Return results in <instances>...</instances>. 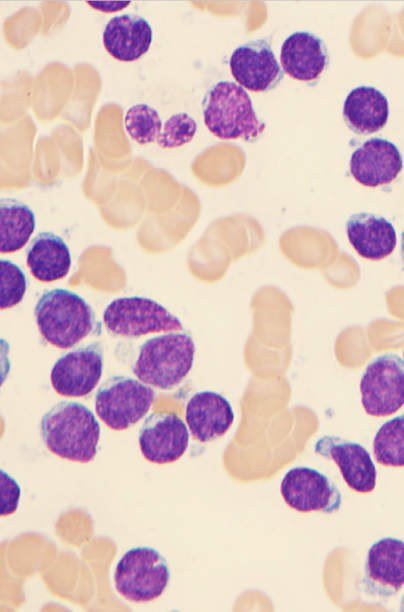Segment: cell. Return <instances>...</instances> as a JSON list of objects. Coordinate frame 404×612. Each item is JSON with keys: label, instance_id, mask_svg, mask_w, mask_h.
I'll return each instance as SVG.
<instances>
[{"label": "cell", "instance_id": "6da1fadb", "mask_svg": "<svg viewBox=\"0 0 404 612\" xmlns=\"http://www.w3.org/2000/svg\"><path fill=\"white\" fill-rule=\"evenodd\" d=\"M40 435L52 454L64 460L86 464L96 456L100 425L85 405L61 401L41 418Z\"/></svg>", "mask_w": 404, "mask_h": 612}, {"label": "cell", "instance_id": "7a4b0ae2", "mask_svg": "<svg viewBox=\"0 0 404 612\" xmlns=\"http://www.w3.org/2000/svg\"><path fill=\"white\" fill-rule=\"evenodd\" d=\"M41 336L58 349L77 345L95 330H100L92 307L79 295L65 289L42 294L34 308Z\"/></svg>", "mask_w": 404, "mask_h": 612}, {"label": "cell", "instance_id": "3957f363", "mask_svg": "<svg viewBox=\"0 0 404 612\" xmlns=\"http://www.w3.org/2000/svg\"><path fill=\"white\" fill-rule=\"evenodd\" d=\"M202 113L209 132L221 140L242 138L253 142L265 129L249 95L234 82L220 81L213 85L202 100Z\"/></svg>", "mask_w": 404, "mask_h": 612}, {"label": "cell", "instance_id": "277c9868", "mask_svg": "<svg viewBox=\"0 0 404 612\" xmlns=\"http://www.w3.org/2000/svg\"><path fill=\"white\" fill-rule=\"evenodd\" d=\"M194 354L195 345L188 333L156 336L140 346L133 373L148 386L169 390L190 372Z\"/></svg>", "mask_w": 404, "mask_h": 612}, {"label": "cell", "instance_id": "5b68a950", "mask_svg": "<svg viewBox=\"0 0 404 612\" xmlns=\"http://www.w3.org/2000/svg\"><path fill=\"white\" fill-rule=\"evenodd\" d=\"M169 580L166 559L157 550L146 546L125 552L114 572L117 593L135 603H148L159 598Z\"/></svg>", "mask_w": 404, "mask_h": 612}, {"label": "cell", "instance_id": "8992f818", "mask_svg": "<svg viewBox=\"0 0 404 612\" xmlns=\"http://www.w3.org/2000/svg\"><path fill=\"white\" fill-rule=\"evenodd\" d=\"M155 391L143 382L126 376H113L99 386L95 411L114 431H123L138 423L150 410Z\"/></svg>", "mask_w": 404, "mask_h": 612}, {"label": "cell", "instance_id": "52a82bcc", "mask_svg": "<svg viewBox=\"0 0 404 612\" xmlns=\"http://www.w3.org/2000/svg\"><path fill=\"white\" fill-rule=\"evenodd\" d=\"M361 403L368 416L389 417L404 406V360L380 355L366 367L360 381Z\"/></svg>", "mask_w": 404, "mask_h": 612}, {"label": "cell", "instance_id": "ba28073f", "mask_svg": "<svg viewBox=\"0 0 404 612\" xmlns=\"http://www.w3.org/2000/svg\"><path fill=\"white\" fill-rule=\"evenodd\" d=\"M103 322L109 332L123 337L180 331V320L164 306L145 297H121L104 310Z\"/></svg>", "mask_w": 404, "mask_h": 612}, {"label": "cell", "instance_id": "9c48e42d", "mask_svg": "<svg viewBox=\"0 0 404 612\" xmlns=\"http://www.w3.org/2000/svg\"><path fill=\"white\" fill-rule=\"evenodd\" d=\"M280 493L289 508L302 514H330L338 511L342 502L339 489L327 476L305 466L294 467L284 475Z\"/></svg>", "mask_w": 404, "mask_h": 612}, {"label": "cell", "instance_id": "30bf717a", "mask_svg": "<svg viewBox=\"0 0 404 612\" xmlns=\"http://www.w3.org/2000/svg\"><path fill=\"white\" fill-rule=\"evenodd\" d=\"M103 346L96 341L61 356L53 365L50 381L63 397H84L99 383L103 370Z\"/></svg>", "mask_w": 404, "mask_h": 612}, {"label": "cell", "instance_id": "8fae6325", "mask_svg": "<svg viewBox=\"0 0 404 612\" xmlns=\"http://www.w3.org/2000/svg\"><path fill=\"white\" fill-rule=\"evenodd\" d=\"M138 442L145 460L157 465L171 464L186 452L189 432L176 413L155 412L141 426Z\"/></svg>", "mask_w": 404, "mask_h": 612}, {"label": "cell", "instance_id": "7c38bea8", "mask_svg": "<svg viewBox=\"0 0 404 612\" xmlns=\"http://www.w3.org/2000/svg\"><path fill=\"white\" fill-rule=\"evenodd\" d=\"M404 586V541L384 537L367 553L361 589L372 597L394 596Z\"/></svg>", "mask_w": 404, "mask_h": 612}, {"label": "cell", "instance_id": "4fadbf2b", "mask_svg": "<svg viewBox=\"0 0 404 612\" xmlns=\"http://www.w3.org/2000/svg\"><path fill=\"white\" fill-rule=\"evenodd\" d=\"M229 66L237 84L255 93L275 88L283 78L271 47V37L250 41L236 48Z\"/></svg>", "mask_w": 404, "mask_h": 612}, {"label": "cell", "instance_id": "5bb4252c", "mask_svg": "<svg viewBox=\"0 0 404 612\" xmlns=\"http://www.w3.org/2000/svg\"><path fill=\"white\" fill-rule=\"evenodd\" d=\"M314 452L337 465L343 480L352 491L367 494L375 489L376 468L369 452L362 445L325 435L315 443Z\"/></svg>", "mask_w": 404, "mask_h": 612}, {"label": "cell", "instance_id": "9a60e30c", "mask_svg": "<svg viewBox=\"0 0 404 612\" xmlns=\"http://www.w3.org/2000/svg\"><path fill=\"white\" fill-rule=\"evenodd\" d=\"M403 160L398 148L382 138H371L350 158V173L360 185L376 188L390 184L400 174Z\"/></svg>", "mask_w": 404, "mask_h": 612}, {"label": "cell", "instance_id": "2e32d148", "mask_svg": "<svg viewBox=\"0 0 404 612\" xmlns=\"http://www.w3.org/2000/svg\"><path fill=\"white\" fill-rule=\"evenodd\" d=\"M185 420L192 438L207 443L226 434L234 421L229 401L212 391L195 393L187 402Z\"/></svg>", "mask_w": 404, "mask_h": 612}, {"label": "cell", "instance_id": "e0dca14e", "mask_svg": "<svg viewBox=\"0 0 404 612\" xmlns=\"http://www.w3.org/2000/svg\"><path fill=\"white\" fill-rule=\"evenodd\" d=\"M282 69L290 78L310 83L316 81L329 63L327 47L316 35L295 32L282 44Z\"/></svg>", "mask_w": 404, "mask_h": 612}, {"label": "cell", "instance_id": "ac0fdd59", "mask_svg": "<svg viewBox=\"0 0 404 612\" xmlns=\"http://www.w3.org/2000/svg\"><path fill=\"white\" fill-rule=\"evenodd\" d=\"M349 243L357 254L370 261H380L393 253L397 243L392 223L372 213L353 214L346 222Z\"/></svg>", "mask_w": 404, "mask_h": 612}, {"label": "cell", "instance_id": "d6986e66", "mask_svg": "<svg viewBox=\"0 0 404 612\" xmlns=\"http://www.w3.org/2000/svg\"><path fill=\"white\" fill-rule=\"evenodd\" d=\"M103 46L114 59L133 62L146 54L152 42V29L142 16L123 14L108 21Z\"/></svg>", "mask_w": 404, "mask_h": 612}, {"label": "cell", "instance_id": "ffe728a7", "mask_svg": "<svg viewBox=\"0 0 404 612\" xmlns=\"http://www.w3.org/2000/svg\"><path fill=\"white\" fill-rule=\"evenodd\" d=\"M26 264L35 279L50 283L68 274L71 255L61 237L51 232H41L27 246Z\"/></svg>", "mask_w": 404, "mask_h": 612}, {"label": "cell", "instance_id": "44dd1931", "mask_svg": "<svg viewBox=\"0 0 404 612\" xmlns=\"http://www.w3.org/2000/svg\"><path fill=\"white\" fill-rule=\"evenodd\" d=\"M388 116V101L374 87H357L344 101L343 119L354 133L368 135L378 132L386 125Z\"/></svg>", "mask_w": 404, "mask_h": 612}, {"label": "cell", "instance_id": "7402d4cb", "mask_svg": "<svg viewBox=\"0 0 404 612\" xmlns=\"http://www.w3.org/2000/svg\"><path fill=\"white\" fill-rule=\"evenodd\" d=\"M35 229V215L24 203L13 198L0 200V252L22 249Z\"/></svg>", "mask_w": 404, "mask_h": 612}, {"label": "cell", "instance_id": "603a6c76", "mask_svg": "<svg viewBox=\"0 0 404 612\" xmlns=\"http://www.w3.org/2000/svg\"><path fill=\"white\" fill-rule=\"evenodd\" d=\"M375 461L392 468L404 467V414L386 421L373 439Z\"/></svg>", "mask_w": 404, "mask_h": 612}, {"label": "cell", "instance_id": "cb8c5ba5", "mask_svg": "<svg viewBox=\"0 0 404 612\" xmlns=\"http://www.w3.org/2000/svg\"><path fill=\"white\" fill-rule=\"evenodd\" d=\"M124 125L129 136L140 145L155 142L163 127L158 111L144 103L128 109Z\"/></svg>", "mask_w": 404, "mask_h": 612}, {"label": "cell", "instance_id": "d4e9b609", "mask_svg": "<svg viewBox=\"0 0 404 612\" xmlns=\"http://www.w3.org/2000/svg\"><path fill=\"white\" fill-rule=\"evenodd\" d=\"M0 308L8 309L19 304L26 292L24 272L9 260L0 261Z\"/></svg>", "mask_w": 404, "mask_h": 612}, {"label": "cell", "instance_id": "484cf974", "mask_svg": "<svg viewBox=\"0 0 404 612\" xmlns=\"http://www.w3.org/2000/svg\"><path fill=\"white\" fill-rule=\"evenodd\" d=\"M197 130L195 120L187 113L172 115L165 122L156 142L160 148L173 149L189 143Z\"/></svg>", "mask_w": 404, "mask_h": 612}, {"label": "cell", "instance_id": "4316f807", "mask_svg": "<svg viewBox=\"0 0 404 612\" xmlns=\"http://www.w3.org/2000/svg\"><path fill=\"white\" fill-rule=\"evenodd\" d=\"M1 477V505H0V515L1 517L9 516L13 514L18 506L19 498H20V487L18 483L11 477L9 474L0 471Z\"/></svg>", "mask_w": 404, "mask_h": 612}, {"label": "cell", "instance_id": "83f0119b", "mask_svg": "<svg viewBox=\"0 0 404 612\" xmlns=\"http://www.w3.org/2000/svg\"><path fill=\"white\" fill-rule=\"evenodd\" d=\"M86 3L91 8L104 13L121 11L130 5V1H86Z\"/></svg>", "mask_w": 404, "mask_h": 612}, {"label": "cell", "instance_id": "f1b7e54d", "mask_svg": "<svg viewBox=\"0 0 404 612\" xmlns=\"http://www.w3.org/2000/svg\"><path fill=\"white\" fill-rule=\"evenodd\" d=\"M400 254H401V259L404 265V230L401 233Z\"/></svg>", "mask_w": 404, "mask_h": 612}, {"label": "cell", "instance_id": "f546056e", "mask_svg": "<svg viewBox=\"0 0 404 612\" xmlns=\"http://www.w3.org/2000/svg\"><path fill=\"white\" fill-rule=\"evenodd\" d=\"M400 611L404 612V594L402 596L401 603H400Z\"/></svg>", "mask_w": 404, "mask_h": 612}, {"label": "cell", "instance_id": "4dcf8cb0", "mask_svg": "<svg viewBox=\"0 0 404 612\" xmlns=\"http://www.w3.org/2000/svg\"><path fill=\"white\" fill-rule=\"evenodd\" d=\"M403 356H404V351H403Z\"/></svg>", "mask_w": 404, "mask_h": 612}]
</instances>
